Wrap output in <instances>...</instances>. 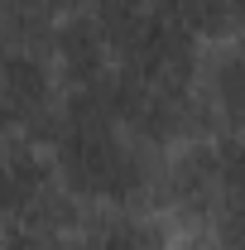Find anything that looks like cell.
Instances as JSON below:
<instances>
[{
  "label": "cell",
  "instance_id": "6da1fadb",
  "mask_svg": "<svg viewBox=\"0 0 245 250\" xmlns=\"http://www.w3.org/2000/svg\"><path fill=\"white\" fill-rule=\"evenodd\" d=\"M53 183V159L43 145L29 135H0V217L34 207Z\"/></svg>",
  "mask_w": 245,
  "mask_h": 250
},
{
  "label": "cell",
  "instance_id": "7a4b0ae2",
  "mask_svg": "<svg viewBox=\"0 0 245 250\" xmlns=\"http://www.w3.org/2000/svg\"><path fill=\"white\" fill-rule=\"evenodd\" d=\"M67 236H58L53 226H43L29 212H10L0 217V250H62Z\"/></svg>",
  "mask_w": 245,
  "mask_h": 250
}]
</instances>
